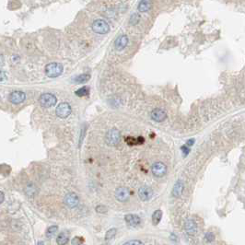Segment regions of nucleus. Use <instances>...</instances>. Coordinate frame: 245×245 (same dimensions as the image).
Masks as SVG:
<instances>
[{"mask_svg": "<svg viewBox=\"0 0 245 245\" xmlns=\"http://www.w3.org/2000/svg\"><path fill=\"white\" fill-rule=\"evenodd\" d=\"M140 20V16L136 13L132 14V16L130 17V20H129V22H130L132 25H136L138 23V21Z\"/></svg>", "mask_w": 245, "mask_h": 245, "instance_id": "22", "label": "nucleus"}, {"mask_svg": "<svg viewBox=\"0 0 245 245\" xmlns=\"http://www.w3.org/2000/svg\"><path fill=\"white\" fill-rule=\"evenodd\" d=\"M83 241H84V240L81 237H76L72 240V243L73 244H81V243H83Z\"/></svg>", "mask_w": 245, "mask_h": 245, "instance_id": "26", "label": "nucleus"}, {"mask_svg": "<svg viewBox=\"0 0 245 245\" xmlns=\"http://www.w3.org/2000/svg\"><path fill=\"white\" fill-rule=\"evenodd\" d=\"M115 234H116V229H115V228L109 229L107 231V233H106V235H105V240H111L115 236Z\"/></svg>", "mask_w": 245, "mask_h": 245, "instance_id": "21", "label": "nucleus"}, {"mask_svg": "<svg viewBox=\"0 0 245 245\" xmlns=\"http://www.w3.org/2000/svg\"><path fill=\"white\" fill-rule=\"evenodd\" d=\"M55 113L60 118H66L71 113V107L67 103H62L56 107Z\"/></svg>", "mask_w": 245, "mask_h": 245, "instance_id": "5", "label": "nucleus"}, {"mask_svg": "<svg viewBox=\"0 0 245 245\" xmlns=\"http://www.w3.org/2000/svg\"><path fill=\"white\" fill-rule=\"evenodd\" d=\"M151 170H152V173L155 177L161 178L166 174L167 168L163 162L157 161V162L153 163V165L151 167Z\"/></svg>", "mask_w": 245, "mask_h": 245, "instance_id": "4", "label": "nucleus"}, {"mask_svg": "<svg viewBox=\"0 0 245 245\" xmlns=\"http://www.w3.org/2000/svg\"><path fill=\"white\" fill-rule=\"evenodd\" d=\"M150 116H151V119L154 120L155 122H163L167 117V114H166V112H164L162 109L156 108L151 112Z\"/></svg>", "mask_w": 245, "mask_h": 245, "instance_id": "10", "label": "nucleus"}, {"mask_svg": "<svg viewBox=\"0 0 245 245\" xmlns=\"http://www.w3.org/2000/svg\"><path fill=\"white\" fill-rule=\"evenodd\" d=\"M76 94L78 96V97H83V96H86L89 94V89L87 87H83L79 90H78L76 91Z\"/></svg>", "mask_w": 245, "mask_h": 245, "instance_id": "23", "label": "nucleus"}, {"mask_svg": "<svg viewBox=\"0 0 245 245\" xmlns=\"http://www.w3.org/2000/svg\"><path fill=\"white\" fill-rule=\"evenodd\" d=\"M4 200H5V194H4L3 192L0 191V204H2L4 202Z\"/></svg>", "mask_w": 245, "mask_h": 245, "instance_id": "31", "label": "nucleus"}, {"mask_svg": "<svg viewBox=\"0 0 245 245\" xmlns=\"http://www.w3.org/2000/svg\"><path fill=\"white\" fill-rule=\"evenodd\" d=\"M96 210L99 213H105L107 211V208L105 207H103V206H99V207H96Z\"/></svg>", "mask_w": 245, "mask_h": 245, "instance_id": "27", "label": "nucleus"}, {"mask_svg": "<svg viewBox=\"0 0 245 245\" xmlns=\"http://www.w3.org/2000/svg\"><path fill=\"white\" fill-rule=\"evenodd\" d=\"M120 139V133L116 129H112L106 135V141L109 145H116Z\"/></svg>", "mask_w": 245, "mask_h": 245, "instance_id": "8", "label": "nucleus"}, {"mask_svg": "<svg viewBox=\"0 0 245 245\" xmlns=\"http://www.w3.org/2000/svg\"><path fill=\"white\" fill-rule=\"evenodd\" d=\"M125 142L128 144V145H137L138 142H137V139L136 138H134L132 136H127L125 138Z\"/></svg>", "mask_w": 245, "mask_h": 245, "instance_id": "24", "label": "nucleus"}, {"mask_svg": "<svg viewBox=\"0 0 245 245\" xmlns=\"http://www.w3.org/2000/svg\"><path fill=\"white\" fill-rule=\"evenodd\" d=\"M128 44V37L126 35H121L119 36L114 41V46L117 51L124 50Z\"/></svg>", "mask_w": 245, "mask_h": 245, "instance_id": "12", "label": "nucleus"}, {"mask_svg": "<svg viewBox=\"0 0 245 245\" xmlns=\"http://www.w3.org/2000/svg\"><path fill=\"white\" fill-rule=\"evenodd\" d=\"M181 149L182 150V152H183V155H184V156H186L187 154L189 153V149H187L185 146H182V147L181 148Z\"/></svg>", "mask_w": 245, "mask_h": 245, "instance_id": "30", "label": "nucleus"}, {"mask_svg": "<svg viewBox=\"0 0 245 245\" xmlns=\"http://www.w3.org/2000/svg\"><path fill=\"white\" fill-rule=\"evenodd\" d=\"M25 99H26V94L20 90L13 91L9 95V102L13 104H20L24 102Z\"/></svg>", "mask_w": 245, "mask_h": 245, "instance_id": "6", "label": "nucleus"}, {"mask_svg": "<svg viewBox=\"0 0 245 245\" xmlns=\"http://www.w3.org/2000/svg\"><path fill=\"white\" fill-rule=\"evenodd\" d=\"M153 192L149 186H142L138 190V195L142 201H149L152 197Z\"/></svg>", "mask_w": 245, "mask_h": 245, "instance_id": "9", "label": "nucleus"}, {"mask_svg": "<svg viewBox=\"0 0 245 245\" xmlns=\"http://www.w3.org/2000/svg\"><path fill=\"white\" fill-rule=\"evenodd\" d=\"M194 142V139H190L187 141V145H189V146H193V144Z\"/></svg>", "mask_w": 245, "mask_h": 245, "instance_id": "33", "label": "nucleus"}, {"mask_svg": "<svg viewBox=\"0 0 245 245\" xmlns=\"http://www.w3.org/2000/svg\"><path fill=\"white\" fill-rule=\"evenodd\" d=\"M182 190H183V184L181 181H178L174 186H173V190H172V194L175 197H180L182 194Z\"/></svg>", "mask_w": 245, "mask_h": 245, "instance_id": "16", "label": "nucleus"}, {"mask_svg": "<svg viewBox=\"0 0 245 245\" xmlns=\"http://www.w3.org/2000/svg\"><path fill=\"white\" fill-rule=\"evenodd\" d=\"M68 240H69L68 233H66V232H61L58 235V237H57V239H56V242H57V244H59V245H64V244L67 243Z\"/></svg>", "mask_w": 245, "mask_h": 245, "instance_id": "18", "label": "nucleus"}, {"mask_svg": "<svg viewBox=\"0 0 245 245\" xmlns=\"http://www.w3.org/2000/svg\"><path fill=\"white\" fill-rule=\"evenodd\" d=\"M7 79V75L4 71L0 70V82H3Z\"/></svg>", "mask_w": 245, "mask_h": 245, "instance_id": "28", "label": "nucleus"}, {"mask_svg": "<svg viewBox=\"0 0 245 245\" xmlns=\"http://www.w3.org/2000/svg\"><path fill=\"white\" fill-rule=\"evenodd\" d=\"M4 65V56L0 54V66H2Z\"/></svg>", "mask_w": 245, "mask_h": 245, "instance_id": "32", "label": "nucleus"}, {"mask_svg": "<svg viewBox=\"0 0 245 245\" xmlns=\"http://www.w3.org/2000/svg\"><path fill=\"white\" fill-rule=\"evenodd\" d=\"M151 0H141L137 8L140 12H148L151 8Z\"/></svg>", "mask_w": 245, "mask_h": 245, "instance_id": "15", "label": "nucleus"}, {"mask_svg": "<svg viewBox=\"0 0 245 245\" xmlns=\"http://www.w3.org/2000/svg\"><path fill=\"white\" fill-rule=\"evenodd\" d=\"M161 218H162V211L161 209L156 210L152 215V223H153V225H158V223L161 222Z\"/></svg>", "mask_w": 245, "mask_h": 245, "instance_id": "17", "label": "nucleus"}, {"mask_svg": "<svg viewBox=\"0 0 245 245\" xmlns=\"http://www.w3.org/2000/svg\"><path fill=\"white\" fill-rule=\"evenodd\" d=\"M90 78V75H89V74H81V75L78 76L74 79V81L77 82V83H79V84H84V83L87 82Z\"/></svg>", "mask_w": 245, "mask_h": 245, "instance_id": "19", "label": "nucleus"}, {"mask_svg": "<svg viewBox=\"0 0 245 245\" xmlns=\"http://www.w3.org/2000/svg\"><path fill=\"white\" fill-rule=\"evenodd\" d=\"M206 240H207V241H212V240H214V235H213L211 232L207 233V235H206Z\"/></svg>", "mask_w": 245, "mask_h": 245, "instance_id": "29", "label": "nucleus"}, {"mask_svg": "<svg viewBox=\"0 0 245 245\" xmlns=\"http://www.w3.org/2000/svg\"><path fill=\"white\" fill-rule=\"evenodd\" d=\"M92 31L97 34H106L110 31V26L104 20H96L92 23Z\"/></svg>", "mask_w": 245, "mask_h": 245, "instance_id": "2", "label": "nucleus"}, {"mask_svg": "<svg viewBox=\"0 0 245 245\" xmlns=\"http://www.w3.org/2000/svg\"><path fill=\"white\" fill-rule=\"evenodd\" d=\"M56 102H57L56 97L51 93H44L40 97V103L44 108H50L54 106Z\"/></svg>", "mask_w": 245, "mask_h": 245, "instance_id": "3", "label": "nucleus"}, {"mask_svg": "<svg viewBox=\"0 0 245 245\" xmlns=\"http://www.w3.org/2000/svg\"><path fill=\"white\" fill-rule=\"evenodd\" d=\"M57 230H58V227L57 226H52V227L48 228L47 231H46V236L48 238H52L57 232Z\"/></svg>", "mask_w": 245, "mask_h": 245, "instance_id": "20", "label": "nucleus"}, {"mask_svg": "<svg viewBox=\"0 0 245 245\" xmlns=\"http://www.w3.org/2000/svg\"><path fill=\"white\" fill-rule=\"evenodd\" d=\"M64 202L65 204L70 207V208H74L76 207L78 205V202H79V199H78V196L75 194V193H69L67 194L65 198H64Z\"/></svg>", "mask_w": 245, "mask_h": 245, "instance_id": "7", "label": "nucleus"}, {"mask_svg": "<svg viewBox=\"0 0 245 245\" xmlns=\"http://www.w3.org/2000/svg\"><path fill=\"white\" fill-rule=\"evenodd\" d=\"M184 228H185V231L187 232V234H189L191 236L195 235L197 232V225L192 219L186 220V222L184 224Z\"/></svg>", "mask_w": 245, "mask_h": 245, "instance_id": "13", "label": "nucleus"}, {"mask_svg": "<svg viewBox=\"0 0 245 245\" xmlns=\"http://www.w3.org/2000/svg\"><path fill=\"white\" fill-rule=\"evenodd\" d=\"M125 221L126 223L131 227H136L140 224L141 219L137 215L135 214H128L125 216Z\"/></svg>", "mask_w": 245, "mask_h": 245, "instance_id": "14", "label": "nucleus"}, {"mask_svg": "<svg viewBox=\"0 0 245 245\" xmlns=\"http://www.w3.org/2000/svg\"><path fill=\"white\" fill-rule=\"evenodd\" d=\"M63 66L59 63H50L45 66V74L48 78H54L63 73Z\"/></svg>", "mask_w": 245, "mask_h": 245, "instance_id": "1", "label": "nucleus"}, {"mask_svg": "<svg viewBox=\"0 0 245 245\" xmlns=\"http://www.w3.org/2000/svg\"><path fill=\"white\" fill-rule=\"evenodd\" d=\"M124 244H125V245H142V244H143V242H142V241H139V240H129V241L125 242Z\"/></svg>", "mask_w": 245, "mask_h": 245, "instance_id": "25", "label": "nucleus"}, {"mask_svg": "<svg viewBox=\"0 0 245 245\" xmlns=\"http://www.w3.org/2000/svg\"><path fill=\"white\" fill-rule=\"evenodd\" d=\"M115 198L120 202H126L129 199V191L127 188H124V187H120V188L116 189L114 193Z\"/></svg>", "mask_w": 245, "mask_h": 245, "instance_id": "11", "label": "nucleus"}]
</instances>
